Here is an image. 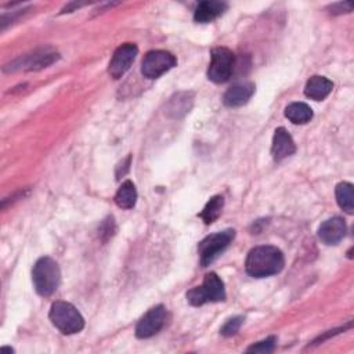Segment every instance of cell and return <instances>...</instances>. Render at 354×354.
Instances as JSON below:
<instances>
[{
    "mask_svg": "<svg viewBox=\"0 0 354 354\" xmlns=\"http://www.w3.org/2000/svg\"><path fill=\"white\" fill-rule=\"evenodd\" d=\"M285 264L282 252L270 245L253 248L246 257L245 270L254 278H264L278 274Z\"/></svg>",
    "mask_w": 354,
    "mask_h": 354,
    "instance_id": "cell-1",
    "label": "cell"
},
{
    "mask_svg": "<svg viewBox=\"0 0 354 354\" xmlns=\"http://www.w3.org/2000/svg\"><path fill=\"white\" fill-rule=\"evenodd\" d=\"M32 281L36 292L40 296H51L61 281V271L58 264L51 257H40L32 270Z\"/></svg>",
    "mask_w": 354,
    "mask_h": 354,
    "instance_id": "cell-2",
    "label": "cell"
},
{
    "mask_svg": "<svg viewBox=\"0 0 354 354\" xmlns=\"http://www.w3.org/2000/svg\"><path fill=\"white\" fill-rule=\"evenodd\" d=\"M51 324L64 335H73L84 328V319L75 306L68 301H55L50 308Z\"/></svg>",
    "mask_w": 354,
    "mask_h": 354,
    "instance_id": "cell-3",
    "label": "cell"
},
{
    "mask_svg": "<svg viewBox=\"0 0 354 354\" xmlns=\"http://www.w3.org/2000/svg\"><path fill=\"white\" fill-rule=\"evenodd\" d=\"M187 300L192 306H203L206 303H216L225 300L224 282L216 272H209L201 286H195L187 292Z\"/></svg>",
    "mask_w": 354,
    "mask_h": 354,
    "instance_id": "cell-4",
    "label": "cell"
},
{
    "mask_svg": "<svg viewBox=\"0 0 354 354\" xmlns=\"http://www.w3.org/2000/svg\"><path fill=\"white\" fill-rule=\"evenodd\" d=\"M234 236H235V231L228 228L216 234H210L206 238H203L198 245L201 266L206 267L210 263H213L217 259V256L231 243Z\"/></svg>",
    "mask_w": 354,
    "mask_h": 354,
    "instance_id": "cell-5",
    "label": "cell"
},
{
    "mask_svg": "<svg viewBox=\"0 0 354 354\" xmlns=\"http://www.w3.org/2000/svg\"><path fill=\"white\" fill-rule=\"evenodd\" d=\"M234 53L227 47H216L210 53L207 77L214 83L227 82L234 71Z\"/></svg>",
    "mask_w": 354,
    "mask_h": 354,
    "instance_id": "cell-6",
    "label": "cell"
},
{
    "mask_svg": "<svg viewBox=\"0 0 354 354\" xmlns=\"http://www.w3.org/2000/svg\"><path fill=\"white\" fill-rule=\"evenodd\" d=\"M177 64L176 57L165 50L148 51L141 64V73L148 79H156Z\"/></svg>",
    "mask_w": 354,
    "mask_h": 354,
    "instance_id": "cell-7",
    "label": "cell"
},
{
    "mask_svg": "<svg viewBox=\"0 0 354 354\" xmlns=\"http://www.w3.org/2000/svg\"><path fill=\"white\" fill-rule=\"evenodd\" d=\"M166 322V308L159 304L149 308L136 326V336L138 339H147L156 335Z\"/></svg>",
    "mask_w": 354,
    "mask_h": 354,
    "instance_id": "cell-8",
    "label": "cell"
},
{
    "mask_svg": "<svg viewBox=\"0 0 354 354\" xmlns=\"http://www.w3.org/2000/svg\"><path fill=\"white\" fill-rule=\"evenodd\" d=\"M57 59H58V54L55 51L37 50L30 55H22L21 58L12 61L10 65H6L4 71H18V69L36 71V69H43V68L51 65Z\"/></svg>",
    "mask_w": 354,
    "mask_h": 354,
    "instance_id": "cell-9",
    "label": "cell"
},
{
    "mask_svg": "<svg viewBox=\"0 0 354 354\" xmlns=\"http://www.w3.org/2000/svg\"><path fill=\"white\" fill-rule=\"evenodd\" d=\"M137 53H138V48L133 43H124L119 46L115 50L108 65V73L111 75V77L113 79L122 77L130 69Z\"/></svg>",
    "mask_w": 354,
    "mask_h": 354,
    "instance_id": "cell-10",
    "label": "cell"
},
{
    "mask_svg": "<svg viewBox=\"0 0 354 354\" xmlns=\"http://www.w3.org/2000/svg\"><path fill=\"white\" fill-rule=\"evenodd\" d=\"M346 223L342 217H332L325 220L318 228V238L325 245H336L346 235Z\"/></svg>",
    "mask_w": 354,
    "mask_h": 354,
    "instance_id": "cell-11",
    "label": "cell"
},
{
    "mask_svg": "<svg viewBox=\"0 0 354 354\" xmlns=\"http://www.w3.org/2000/svg\"><path fill=\"white\" fill-rule=\"evenodd\" d=\"M296 152V145L292 136L288 133L285 127H278L274 131L271 155L275 160H282Z\"/></svg>",
    "mask_w": 354,
    "mask_h": 354,
    "instance_id": "cell-12",
    "label": "cell"
},
{
    "mask_svg": "<svg viewBox=\"0 0 354 354\" xmlns=\"http://www.w3.org/2000/svg\"><path fill=\"white\" fill-rule=\"evenodd\" d=\"M254 93V84L249 83V82H243V83H236L234 86H231L223 97V102L225 106L230 108H235V106H241L243 104H246L250 97Z\"/></svg>",
    "mask_w": 354,
    "mask_h": 354,
    "instance_id": "cell-13",
    "label": "cell"
},
{
    "mask_svg": "<svg viewBox=\"0 0 354 354\" xmlns=\"http://www.w3.org/2000/svg\"><path fill=\"white\" fill-rule=\"evenodd\" d=\"M225 10H227V4L223 1H216V0L201 1L194 11V19L201 24H207L214 21L217 17H220Z\"/></svg>",
    "mask_w": 354,
    "mask_h": 354,
    "instance_id": "cell-14",
    "label": "cell"
},
{
    "mask_svg": "<svg viewBox=\"0 0 354 354\" xmlns=\"http://www.w3.org/2000/svg\"><path fill=\"white\" fill-rule=\"evenodd\" d=\"M332 88H333V83L329 79H326L325 76L315 75L307 80L304 86V94L311 100L321 101L330 94Z\"/></svg>",
    "mask_w": 354,
    "mask_h": 354,
    "instance_id": "cell-15",
    "label": "cell"
},
{
    "mask_svg": "<svg viewBox=\"0 0 354 354\" xmlns=\"http://www.w3.org/2000/svg\"><path fill=\"white\" fill-rule=\"evenodd\" d=\"M137 201V191L133 181L126 180L122 183L115 194V203L122 209H131Z\"/></svg>",
    "mask_w": 354,
    "mask_h": 354,
    "instance_id": "cell-16",
    "label": "cell"
},
{
    "mask_svg": "<svg viewBox=\"0 0 354 354\" xmlns=\"http://www.w3.org/2000/svg\"><path fill=\"white\" fill-rule=\"evenodd\" d=\"M285 116L296 124H304L311 120L313 109L306 102H292L285 109Z\"/></svg>",
    "mask_w": 354,
    "mask_h": 354,
    "instance_id": "cell-17",
    "label": "cell"
},
{
    "mask_svg": "<svg viewBox=\"0 0 354 354\" xmlns=\"http://www.w3.org/2000/svg\"><path fill=\"white\" fill-rule=\"evenodd\" d=\"M335 195H336V201L337 205L348 214H351L354 212V189H353V184L343 181L339 183L335 188Z\"/></svg>",
    "mask_w": 354,
    "mask_h": 354,
    "instance_id": "cell-18",
    "label": "cell"
},
{
    "mask_svg": "<svg viewBox=\"0 0 354 354\" xmlns=\"http://www.w3.org/2000/svg\"><path fill=\"white\" fill-rule=\"evenodd\" d=\"M192 105V98L189 93H178L174 98L170 100L167 105V113L173 118H181L185 115Z\"/></svg>",
    "mask_w": 354,
    "mask_h": 354,
    "instance_id": "cell-19",
    "label": "cell"
},
{
    "mask_svg": "<svg viewBox=\"0 0 354 354\" xmlns=\"http://www.w3.org/2000/svg\"><path fill=\"white\" fill-rule=\"evenodd\" d=\"M223 207H224V198L221 195H216L209 199V202L205 205L199 216L206 224H212L220 217Z\"/></svg>",
    "mask_w": 354,
    "mask_h": 354,
    "instance_id": "cell-20",
    "label": "cell"
},
{
    "mask_svg": "<svg viewBox=\"0 0 354 354\" xmlns=\"http://www.w3.org/2000/svg\"><path fill=\"white\" fill-rule=\"evenodd\" d=\"M275 343H277V337L275 336H270L266 340H261L256 344H252L250 347H248V353H271L275 348Z\"/></svg>",
    "mask_w": 354,
    "mask_h": 354,
    "instance_id": "cell-21",
    "label": "cell"
},
{
    "mask_svg": "<svg viewBox=\"0 0 354 354\" xmlns=\"http://www.w3.org/2000/svg\"><path fill=\"white\" fill-rule=\"evenodd\" d=\"M242 322H243V318H242V317L230 318V319L224 324V326L221 328V330H220L221 335H223V336H227V337L235 335V333L239 330Z\"/></svg>",
    "mask_w": 354,
    "mask_h": 354,
    "instance_id": "cell-22",
    "label": "cell"
},
{
    "mask_svg": "<svg viewBox=\"0 0 354 354\" xmlns=\"http://www.w3.org/2000/svg\"><path fill=\"white\" fill-rule=\"evenodd\" d=\"M329 8H330L332 14H343V12H350L353 10V4L351 3H336V4H332Z\"/></svg>",
    "mask_w": 354,
    "mask_h": 354,
    "instance_id": "cell-23",
    "label": "cell"
}]
</instances>
